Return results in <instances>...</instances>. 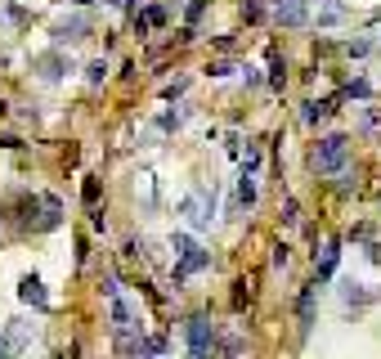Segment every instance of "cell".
<instances>
[{
  "label": "cell",
  "mask_w": 381,
  "mask_h": 359,
  "mask_svg": "<svg viewBox=\"0 0 381 359\" xmlns=\"http://www.w3.org/2000/svg\"><path fill=\"white\" fill-rule=\"evenodd\" d=\"M359 130H368V135L381 130V108H364V112H359Z\"/></svg>",
  "instance_id": "18"
},
{
  "label": "cell",
  "mask_w": 381,
  "mask_h": 359,
  "mask_svg": "<svg viewBox=\"0 0 381 359\" xmlns=\"http://www.w3.org/2000/svg\"><path fill=\"white\" fill-rule=\"evenodd\" d=\"M76 5H94V0H76Z\"/></svg>",
  "instance_id": "38"
},
{
  "label": "cell",
  "mask_w": 381,
  "mask_h": 359,
  "mask_svg": "<svg viewBox=\"0 0 381 359\" xmlns=\"http://www.w3.org/2000/svg\"><path fill=\"white\" fill-rule=\"evenodd\" d=\"M0 359H9V351H5V342H0Z\"/></svg>",
  "instance_id": "37"
},
{
  "label": "cell",
  "mask_w": 381,
  "mask_h": 359,
  "mask_svg": "<svg viewBox=\"0 0 381 359\" xmlns=\"http://www.w3.org/2000/svg\"><path fill=\"white\" fill-rule=\"evenodd\" d=\"M108 319H112V333H126V328H144L139 324V315H135V306H130L126 297H108Z\"/></svg>",
  "instance_id": "7"
},
{
  "label": "cell",
  "mask_w": 381,
  "mask_h": 359,
  "mask_svg": "<svg viewBox=\"0 0 381 359\" xmlns=\"http://www.w3.org/2000/svg\"><path fill=\"white\" fill-rule=\"evenodd\" d=\"M341 297H346V306H368V301H373V292H368L364 283L346 279V283H341Z\"/></svg>",
  "instance_id": "15"
},
{
  "label": "cell",
  "mask_w": 381,
  "mask_h": 359,
  "mask_svg": "<svg viewBox=\"0 0 381 359\" xmlns=\"http://www.w3.org/2000/svg\"><path fill=\"white\" fill-rule=\"evenodd\" d=\"M337 256H341V238H328V243H323V252L314 256V279H319V283L337 274Z\"/></svg>",
  "instance_id": "11"
},
{
  "label": "cell",
  "mask_w": 381,
  "mask_h": 359,
  "mask_svg": "<svg viewBox=\"0 0 381 359\" xmlns=\"http://www.w3.org/2000/svg\"><path fill=\"white\" fill-rule=\"evenodd\" d=\"M283 81H287V63H283L278 54H274V68H269V86H274V90H283Z\"/></svg>",
  "instance_id": "22"
},
{
  "label": "cell",
  "mask_w": 381,
  "mask_h": 359,
  "mask_svg": "<svg viewBox=\"0 0 381 359\" xmlns=\"http://www.w3.org/2000/svg\"><path fill=\"white\" fill-rule=\"evenodd\" d=\"M242 207H247V211L256 207V180H251V175L238 180V211H242Z\"/></svg>",
  "instance_id": "16"
},
{
  "label": "cell",
  "mask_w": 381,
  "mask_h": 359,
  "mask_svg": "<svg viewBox=\"0 0 381 359\" xmlns=\"http://www.w3.org/2000/svg\"><path fill=\"white\" fill-rule=\"evenodd\" d=\"M179 211L188 216V225H193V229H211V211H215V189H202V184H197L193 193H188L184 202H179Z\"/></svg>",
  "instance_id": "2"
},
{
  "label": "cell",
  "mask_w": 381,
  "mask_h": 359,
  "mask_svg": "<svg viewBox=\"0 0 381 359\" xmlns=\"http://www.w3.org/2000/svg\"><path fill=\"white\" fill-rule=\"evenodd\" d=\"M193 247H197V243L188 238V234H170V252H175V261H179V256H188Z\"/></svg>",
  "instance_id": "19"
},
{
  "label": "cell",
  "mask_w": 381,
  "mask_h": 359,
  "mask_svg": "<svg viewBox=\"0 0 381 359\" xmlns=\"http://www.w3.org/2000/svg\"><path fill=\"white\" fill-rule=\"evenodd\" d=\"M242 18L247 23H260L265 18V0H242Z\"/></svg>",
  "instance_id": "23"
},
{
  "label": "cell",
  "mask_w": 381,
  "mask_h": 359,
  "mask_svg": "<svg viewBox=\"0 0 381 359\" xmlns=\"http://www.w3.org/2000/svg\"><path fill=\"white\" fill-rule=\"evenodd\" d=\"M206 72H211V77H215V81H224V77H233V72H238V68H233V63H211V68H206Z\"/></svg>",
  "instance_id": "31"
},
{
  "label": "cell",
  "mask_w": 381,
  "mask_h": 359,
  "mask_svg": "<svg viewBox=\"0 0 381 359\" xmlns=\"http://www.w3.org/2000/svg\"><path fill=\"white\" fill-rule=\"evenodd\" d=\"M32 68L41 72V81H63V77L72 72V59H68L63 50H50V54H36Z\"/></svg>",
  "instance_id": "4"
},
{
  "label": "cell",
  "mask_w": 381,
  "mask_h": 359,
  "mask_svg": "<svg viewBox=\"0 0 381 359\" xmlns=\"http://www.w3.org/2000/svg\"><path fill=\"white\" fill-rule=\"evenodd\" d=\"M81 198H85V207H94V202H99V180H85V184H81Z\"/></svg>",
  "instance_id": "25"
},
{
  "label": "cell",
  "mask_w": 381,
  "mask_h": 359,
  "mask_svg": "<svg viewBox=\"0 0 381 359\" xmlns=\"http://www.w3.org/2000/svg\"><path fill=\"white\" fill-rule=\"evenodd\" d=\"M103 77H108V63H103V59H94L90 68H85V81H90V86H103Z\"/></svg>",
  "instance_id": "21"
},
{
  "label": "cell",
  "mask_w": 381,
  "mask_h": 359,
  "mask_svg": "<svg viewBox=\"0 0 381 359\" xmlns=\"http://www.w3.org/2000/svg\"><path fill=\"white\" fill-rule=\"evenodd\" d=\"M18 301H23V306H36V310H50V292H45V283L36 279V274H27V279L18 283Z\"/></svg>",
  "instance_id": "9"
},
{
  "label": "cell",
  "mask_w": 381,
  "mask_h": 359,
  "mask_svg": "<svg viewBox=\"0 0 381 359\" xmlns=\"http://www.w3.org/2000/svg\"><path fill=\"white\" fill-rule=\"evenodd\" d=\"M157 126H161V130H179V126H184V112H161Z\"/></svg>",
  "instance_id": "24"
},
{
  "label": "cell",
  "mask_w": 381,
  "mask_h": 359,
  "mask_svg": "<svg viewBox=\"0 0 381 359\" xmlns=\"http://www.w3.org/2000/svg\"><path fill=\"white\" fill-rule=\"evenodd\" d=\"M314 306H319V279L305 283L301 297H296V324H301V337L314 333Z\"/></svg>",
  "instance_id": "6"
},
{
  "label": "cell",
  "mask_w": 381,
  "mask_h": 359,
  "mask_svg": "<svg viewBox=\"0 0 381 359\" xmlns=\"http://www.w3.org/2000/svg\"><path fill=\"white\" fill-rule=\"evenodd\" d=\"M368 261H377V265H381V243H373V247H368Z\"/></svg>",
  "instance_id": "34"
},
{
  "label": "cell",
  "mask_w": 381,
  "mask_h": 359,
  "mask_svg": "<svg viewBox=\"0 0 381 359\" xmlns=\"http://www.w3.org/2000/svg\"><path fill=\"white\" fill-rule=\"evenodd\" d=\"M202 14H206V0H188V27H193Z\"/></svg>",
  "instance_id": "33"
},
{
  "label": "cell",
  "mask_w": 381,
  "mask_h": 359,
  "mask_svg": "<svg viewBox=\"0 0 381 359\" xmlns=\"http://www.w3.org/2000/svg\"><path fill=\"white\" fill-rule=\"evenodd\" d=\"M274 23L278 27H301L305 23V0H274Z\"/></svg>",
  "instance_id": "12"
},
{
  "label": "cell",
  "mask_w": 381,
  "mask_h": 359,
  "mask_svg": "<svg viewBox=\"0 0 381 359\" xmlns=\"http://www.w3.org/2000/svg\"><path fill=\"white\" fill-rule=\"evenodd\" d=\"M296 211H301V207H296V198H287V202H283V225H296V220H301Z\"/></svg>",
  "instance_id": "28"
},
{
  "label": "cell",
  "mask_w": 381,
  "mask_h": 359,
  "mask_svg": "<svg viewBox=\"0 0 381 359\" xmlns=\"http://www.w3.org/2000/svg\"><path fill=\"white\" fill-rule=\"evenodd\" d=\"M188 359H215V351H188Z\"/></svg>",
  "instance_id": "35"
},
{
  "label": "cell",
  "mask_w": 381,
  "mask_h": 359,
  "mask_svg": "<svg viewBox=\"0 0 381 359\" xmlns=\"http://www.w3.org/2000/svg\"><path fill=\"white\" fill-rule=\"evenodd\" d=\"M184 337H188V351H215V324H211V315H193L184 324Z\"/></svg>",
  "instance_id": "3"
},
{
  "label": "cell",
  "mask_w": 381,
  "mask_h": 359,
  "mask_svg": "<svg viewBox=\"0 0 381 359\" xmlns=\"http://www.w3.org/2000/svg\"><path fill=\"white\" fill-rule=\"evenodd\" d=\"M202 270H211V252L193 247L188 256H179V261H175V274H170V288H184V279H188V274H202Z\"/></svg>",
  "instance_id": "5"
},
{
  "label": "cell",
  "mask_w": 381,
  "mask_h": 359,
  "mask_svg": "<svg viewBox=\"0 0 381 359\" xmlns=\"http://www.w3.org/2000/svg\"><path fill=\"white\" fill-rule=\"evenodd\" d=\"M99 292H103V297H117V292H121L117 274H103V279H99Z\"/></svg>",
  "instance_id": "27"
},
{
  "label": "cell",
  "mask_w": 381,
  "mask_h": 359,
  "mask_svg": "<svg viewBox=\"0 0 381 359\" xmlns=\"http://www.w3.org/2000/svg\"><path fill=\"white\" fill-rule=\"evenodd\" d=\"M346 94H350V99H368V94H373V86L359 77V81H350V86H346Z\"/></svg>",
  "instance_id": "26"
},
{
  "label": "cell",
  "mask_w": 381,
  "mask_h": 359,
  "mask_svg": "<svg viewBox=\"0 0 381 359\" xmlns=\"http://www.w3.org/2000/svg\"><path fill=\"white\" fill-rule=\"evenodd\" d=\"M184 90H188V77H179V81H170V86L161 90V94H166V99H179V94H184Z\"/></svg>",
  "instance_id": "32"
},
{
  "label": "cell",
  "mask_w": 381,
  "mask_h": 359,
  "mask_svg": "<svg viewBox=\"0 0 381 359\" xmlns=\"http://www.w3.org/2000/svg\"><path fill=\"white\" fill-rule=\"evenodd\" d=\"M117 5H126V9H135V5H139V0H117Z\"/></svg>",
  "instance_id": "36"
},
{
  "label": "cell",
  "mask_w": 381,
  "mask_h": 359,
  "mask_svg": "<svg viewBox=\"0 0 381 359\" xmlns=\"http://www.w3.org/2000/svg\"><path fill=\"white\" fill-rule=\"evenodd\" d=\"M85 32H90V18L72 14V18H63V23L54 27V45H76V41H85Z\"/></svg>",
  "instance_id": "8"
},
{
  "label": "cell",
  "mask_w": 381,
  "mask_h": 359,
  "mask_svg": "<svg viewBox=\"0 0 381 359\" xmlns=\"http://www.w3.org/2000/svg\"><path fill=\"white\" fill-rule=\"evenodd\" d=\"M346 50H350V54H355V59H364V54H368V50H373V41H368V36H359V41H350V45H346Z\"/></svg>",
  "instance_id": "29"
},
{
  "label": "cell",
  "mask_w": 381,
  "mask_h": 359,
  "mask_svg": "<svg viewBox=\"0 0 381 359\" xmlns=\"http://www.w3.org/2000/svg\"><path fill=\"white\" fill-rule=\"evenodd\" d=\"M233 288H238V292H233V306H238V310H242V306H247V301H251V288H256V279H238V283H233Z\"/></svg>",
  "instance_id": "20"
},
{
  "label": "cell",
  "mask_w": 381,
  "mask_h": 359,
  "mask_svg": "<svg viewBox=\"0 0 381 359\" xmlns=\"http://www.w3.org/2000/svg\"><path fill=\"white\" fill-rule=\"evenodd\" d=\"M346 18V9H341V0H328V5L319 9V27H332V23H341Z\"/></svg>",
  "instance_id": "17"
},
{
  "label": "cell",
  "mask_w": 381,
  "mask_h": 359,
  "mask_svg": "<svg viewBox=\"0 0 381 359\" xmlns=\"http://www.w3.org/2000/svg\"><path fill=\"white\" fill-rule=\"evenodd\" d=\"M41 229H59V225H63V202H59V198H54V193H45L41 198Z\"/></svg>",
  "instance_id": "13"
},
{
  "label": "cell",
  "mask_w": 381,
  "mask_h": 359,
  "mask_svg": "<svg viewBox=\"0 0 381 359\" xmlns=\"http://www.w3.org/2000/svg\"><path fill=\"white\" fill-rule=\"evenodd\" d=\"M36 337V324H27V319H9V328H5V351L9 355H18L27 342Z\"/></svg>",
  "instance_id": "10"
},
{
  "label": "cell",
  "mask_w": 381,
  "mask_h": 359,
  "mask_svg": "<svg viewBox=\"0 0 381 359\" xmlns=\"http://www.w3.org/2000/svg\"><path fill=\"white\" fill-rule=\"evenodd\" d=\"M350 157V139L346 135H323L319 144L310 148V171L314 175H341Z\"/></svg>",
  "instance_id": "1"
},
{
  "label": "cell",
  "mask_w": 381,
  "mask_h": 359,
  "mask_svg": "<svg viewBox=\"0 0 381 359\" xmlns=\"http://www.w3.org/2000/svg\"><path fill=\"white\" fill-rule=\"evenodd\" d=\"M287 252H292V247H287V243H278V247H274V270H287V261H292V256H287Z\"/></svg>",
  "instance_id": "30"
},
{
  "label": "cell",
  "mask_w": 381,
  "mask_h": 359,
  "mask_svg": "<svg viewBox=\"0 0 381 359\" xmlns=\"http://www.w3.org/2000/svg\"><path fill=\"white\" fill-rule=\"evenodd\" d=\"M328 117H332V99H310L305 112H301L305 126H319V121H328Z\"/></svg>",
  "instance_id": "14"
}]
</instances>
